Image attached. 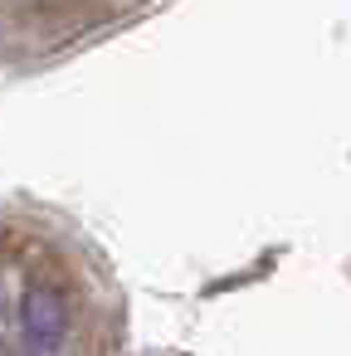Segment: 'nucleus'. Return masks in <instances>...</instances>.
<instances>
[{"label": "nucleus", "instance_id": "nucleus-1", "mask_svg": "<svg viewBox=\"0 0 351 356\" xmlns=\"http://www.w3.org/2000/svg\"><path fill=\"white\" fill-rule=\"evenodd\" d=\"M25 341L40 351V356H54L59 346H64V332H69V307H64V298H59V288H49V283H35L30 293H25Z\"/></svg>", "mask_w": 351, "mask_h": 356}]
</instances>
